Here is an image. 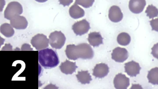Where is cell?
I'll return each instance as SVG.
<instances>
[{"instance_id":"obj_7","label":"cell","mask_w":158,"mask_h":89,"mask_svg":"<svg viewBox=\"0 0 158 89\" xmlns=\"http://www.w3.org/2000/svg\"><path fill=\"white\" fill-rule=\"evenodd\" d=\"M128 58V52L125 48L116 47L113 50L112 53V59L117 63H123Z\"/></svg>"},{"instance_id":"obj_3","label":"cell","mask_w":158,"mask_h":89,"mask_svg":"<svg viewBox=\"0 0 158 89\" xmlns=\"http://www.w3.org/2000/svg\"><path fill=\"white\" fill-rule=\"evenodd\" d=\"M66 38L61 31H56L51 33L49 36V42L52 48L56 49L62 48L65 44Z\"/></svg>"},{"instance_id":"obj_6","label":"cell","mask_w":158,"mask_h":89,"mask_svg":"<svg viewBox=\"0 0 158 89\" xmlns=\"http://www.w3.org/2000/svg\"><path fill=\"white\" fill-rule=\"evenodd\" d=\"M90 29V23L86 19L77 22L72 26V30L74 33L78 36H82L87 34Z\"/></svg>"},{"instance_id":"obj_1","label":"cell","mask_w":158,"mask_h":89,"mask_svg":"<svg viewBox=\"0 0 158 89\" xmlns=\"http://www.w3.org/2000/svg\"><path fill=\"white\" fill-rule=\"evenodd\" d=\"M65 54L68 59L77 60L78 59H90L93 58L94 53L90 45L82 43L77 45L69 44L66 47Z\"/></svg>"},{"instance_id":"obj_14","label":"cell","mask_w":158,"mask_h":89,"mask_svg":"<svg viewBox=\"0 0 158 89\" xmlns=\"http://www.w3.org/2000/svg\"><path fill=\"white\" fill-rule=\"evenodd\" d=\"M77 68L76 63L69 60H66L64 63H62L59 67L61 72L66 75L72 74L75 72Z\"/></svg>"},{"instance_id":"obj_28","label":"cell","mask_w":158,"mask_h":89,"mask_svg":"<svg viewBox=\"0 0 158 89\" xmlns=\"http://www.w3.org/2000/svg\"><path fill=\"white\" fill-rule=\"evenodd\" d=\"M10 45H9V44H6V46H5V47H7V46H8V47H9V46H10ZM7 48H8V49H9V50H12V47H7Z\"/></svg>"},{"instance_id":"obj_8","label":"cell","mask_w":158,"mask_h":89,"mask_svg":"<svg viewBox=\"0 0 158 89\" xmlns=\"http://www.w3.org/2000/svg\"><path fill=\"white\" fill-rule=\"evenodd\" d=\"M114 85L116 89H127L130 86L129 78L124 74L119 73L114 78Z\"/></svg>"},{"instance_id":"obj_13","label":"cell","mask_w":158,"mask_h":89,"mask_svg":"<svg viewBox=\"0 0 158 89\" xmlns=\"http://www.w3.org/2000/svg\"><path fill=\"white\" fill-rule=\"evenodd\" d=\"M109 72V68L107 64H97L93 70V75L96 78H103L107 75Z\"/></svg>"},{"instance_id":"obj_17","label":"cell","mask_w":158,"mask_h":89,"mask_svg":"<svg viewBox=\"0 0 158 89\" xmlns=\"http://www.w3.org/2000/svg\"><path fill=\"white\" fill-rule=\"evenodd\" d=\"M79 82L81 83L82 84H89L91 81L92 80L91 75L88 71H81L78 72L76 75Z\"/></svg>"},{"instance_id":"obj_24","label":"cell","mask_w":158,"mask_h":89,"mask_svg":"<svg viewBox=\"0 0 158 89\" xmlns=\"http://www.w3.org/2000/svg\"><path fill=\"white\" fill-rule=\"evenodd\" d=\"M151 54L154 57L158 59V43L155 44L152 48Z\"/></svg>"},{"instance_id":"obj_12","label":"cell","mask_w":158,"mask_h":89,"mask_svg":"<svg viewBox=\"0 0 158 89\" xmlns=\"http://www.w3.org/2000/svg\"><path fill=\"white\" fill-rule=\"evenodd\" d=\"M123 14L119 7L116 6H112L109 12V18L113 22H118L123 18Z\"/></svg>"},{"instance_id":"obj_19","label":"cell","mask_w":158,"mask_h":89,"mask_svg":"<svg viewBox=\"0 0 158 89\" xmlns=\"http://www.w3.org/2000/svg\"><path fill=\"white\" fill-rule=\"evenodd\" d=\"M149 83L153 85H158V68H153L148 71L147 75Z\"/></svg>"},{"instance_id":"obj_23","label":"cell","mask_w":158,"mask_h":89,"mask_svg":"<svg viewBox=\"0 0 158 89\" xmlns=\"http://www.w3.org/2000/svg\"><path fill=\"white\" fill-rule=\"evenodd\" d=\"M150 23L152 30L158 32V18L151 20Z\"/></svg>"},{"instance_id":"obj_10","label":"cell","mask_w":158,"mask_h":89,"mask_svg":"<svg viewBox=\"0 0 158 89\" xmlns=\"http://www.w3.org/2000/svg\"><path fill=\"white\" fill-rule=\"evenodd\" d=\"M146 5L145 0H130L129 8L133 13L139 14L143 12Z\"/></svg>"},{"instance_id":"obj_11","label":"cell","mask_w":158,"mask_h":89,"mask_svg":"<svg viewBox=\"0 0 158 89\" xmlns=\"http://www.w3.org/2000/svg\"><path fill=\"white\" fill-rule=\"evenodd\" d=\"M10 24L14 28L24 30L28 26V22L26 18L20 15H15L10 20Z\"/></svg>"},{"instance_id":"obj_15","label":"cell","mask_w":158,"mask_h":89,"mask_svg":"<svg viewBox=\"0 0 158 89\" xmlns=\"http://www.w3.org/2000/svg\"><path fill=\"white\" fill-rule=\"evenodd\" d=\"M88 42L90 45L95 47L103 44V38L99 32H92L88 35Z\"/></svg>"},{"instance_id":"obj_2","label":"cell","mask_w":158,"mask_h":89,"mask_svg":"<svg viewBox=\"0 0 158 89\" xmlns=\"http://www.w3.org/2000/svg\"><path fill=\"white\" fill-rule=\"evenodd\" d=\"M38 61L40 65L46 69L55 68L59 63L57 53L49 48H45L39 51Z\"/></svg>"},{"instance_id":"obj_21","label":"cell","mask_w":158,"mask_h":89,"mask_svg":"<svg viewBox=\"0 0 158 89\" xmlns=\"http://www.w3.org/2000/svg\"><path fill=\"white\" fill-rule=\"evenodd\" d=\"M145 13L149 18H153L158 16V9L152 5H149L146 9Z\"/></svg>"},{"instance_id":"obj_16","label":"cell","mask_w":158,"mask_h":89,"mask_svg":"<svg viewBox=\"0 0 158 89\" xmlns=\"http://www.w3.org/2000/svg\"><path fill=\"white\" fill-rule=\"evenodd\" d=\"M69 13L71 17L74 19H78L84 17L85 15L84 9L79 7L75 3L69 8Z\"/></svg>"},{"instance_id":"obj_27","label":"cell","mask_w":158,"mask_h":89,"mask_svg":"<svg viewBox=\"0 0 158 89\" xmlns=\"http://www.w3.org/2000/svg\"><path fill=\"white\" fill-rule=\"evenodd\" d=\"M35 1H37V2H38L44 3L46 2L48 0H35Z\"/></svg>"},{"instance_id":"obj_25","label":"cell","mask_w":158,"mask_h":89,"mask_svg":"<svg viewBox=\"0 0 158 89\" xmlns=\"http://www.w3.org/2000/svg\"><path fill=\"white\" fill-rule=\"evenodd\" d=\"M73 0H59V3L60 4L65 6H69V5L73 3Z\"/></svg>"},{"instance_id":"obj_18","label":"cell","mask_w":158,"mask_h":89,"mask_svg":"<svg viewBox=\"0 0 158 89\" xmlns=\"http://www.w3.org/2000/svg\"><path fill=\"white\" fill-rule=\"evenodd\" d=\"M0 31L6 38H11L14 35L15 31L13 27L9 23L2 24L0 27Z\"/></svg>"},{"instance_id":"obj_5","label":"cell","mask_w":158,"mask_h":89,"mask_svg":"<svg viewBox=\"0 0 158 89\" xmlns=\"http://www.w3.org/2000/svg\"><path fill=\"white\" fill-rule=\"evenodd\" d=\"M49 40L45 35L38 34L35 35L31 40L32 46L37 51L44 49L49 46Z\"/></svg>"},{"instance_id":"obj_22","label":"cell","mask_w":158,"mask_h":89,"mask_svg":"<svg viewBox=\"0 0 158 89\" xmlns=\"http://www.w3.org/2000/svg\"><path fill=\"white\" fill-rule=\"evenodd\" d=\"M94 0H75V3L85 8H89L93 6Z\"/></svg>"},{"instance_id":"obj_9","label":"cell","mask_w":158,"mask_h":89,"mask_svg":"<svg viewBox=\"0 0 158 89\" xmlns=\"http://www.w3.org/2000/svg\"><path fill=\"white\" fill-rule=\"evenodd\" d=\"M125 72L131 77H135L140 73L141 68L139 63L131 61L125 64Z\"/></svg>"},{"instance_id":"obj_20","label":"cell","mask_w":158,"mask_h":89,"mask_svg":"<svg viewBox=\"0 0 158 89\" xmlns=\"http://www.w3.org/2000/svg\"><path fill=\"white\" fill-rule=\"evenodd\" d=\"M117 40L119 45L124 46H127L131 42V38L128 34L123 32L118 35Z\"/></svg>"},{"instance_id":"obj_4","label":"cell","mask_w":158,"mask_h":89,"mask_svg":"<svg viewBox=\"0 0 158 89\" xmlns=\"http://www.w3.org/2000/svg\"><path fill=\"white\" fill-rule=\"evenodd\" d=\"M23 12L22 5L18 2H12L9 3L6 7L4 12V16L6 19L10 20L15 15H20Z\"/></svg>"},{"instance_id":"obj_26","label":"cell","mask_w":158,"mask_h":89,"mask_svg":"<svg viewBox=\"0 0 158 89\" xmlns=\"http://www.w3.org/2000/svg\"><path fill=\"white\" fill-rule=\"evenodd\" d=\"M21 50L22 51H33V49L31 48L30 45L27 44H24L23 45L21 48Z\"/></svg>"}]
</instances>
